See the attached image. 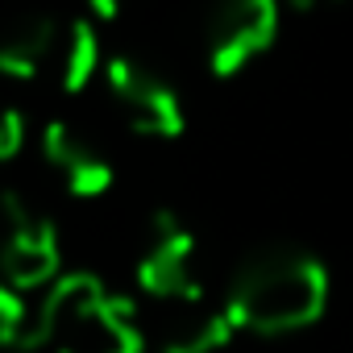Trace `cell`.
Here are the masks:
<instances>
[{
	"instance_id": "ba28073f",
	"label": "cell",
	"mask_w": 353,
	"mask_h": 353,
	"mask_svg": "<svg viewBox=\"0 0 353 353\" xmlns=\"http://www.w3.org/2000/svg\"><path fill=\"white\" fill-rule=\"evenodd\" d=\"M237 324L229 307H208V299L174 303L154 332V353H221L233 341Z\"/></svg>"
},
{
	"instance_id": "52a82bcc",
	"label": "cell",
	"mask_w": 353,
	"mask_h": 353,
	"mask_svg": "<svg viewBox=\"0 0 353 353\" xmlns=\"http://www.w3.org/2000/svg\"><path fill=\"white\" fill-rule=\"evenodd\" d=\"M42 158L63 179V188L71 196H79V200L104 196L112 188V179H117V166L104 154V145L88 129H79L71 121H50L42 129Z\"/></svg>"
},
{
	"instance_id": "5b68a950",
	"label": "cell",
	"mask_w": 353,
	"mask_h": 353,
	"mask_svg": "<svg viewBox=\"0 0 353 353\" xmlns=\"http://www.w3.org/2000/svg\"><path fill=\"white\" fill-rule=\"evenodd\" d=\"M104 83L108 96L117 104V112L125 117V125L141 137H158L170 141L183 133V100L174 92V83L154 71L150 63L133 59V54H112L104 63Z\"/></svg>"
},
{
	"instance_id": "7c38bea8",
	"label": "cell",
	"mask_w": 353,
	"mask_h": 353,
	"mask_svg": "<svg viewBox=\"0 0 353 353\" xmlns=\"http://www.w3.org/2000/svg\"><path fill=\"white\" fill-rule=\"evenodd\" d=\"M21 145H26V117L0 100V162H9Z\"/></svg>"
},
{
	"instance_id": "3957f363",
	"label": "cell",
	"mask_w": 353,
	"mask_h": 353,
	"mask_svg": "<svg viewBox=\"0 0 353 353\" xmlns=\"http://www.w3.org/2000/svg\"><path fill=\"white\" fill-rule=\"evenodd\" d=\"M63 241L54 221L21 192H0V279L17 291H38L63 274Z\"/></svg>"
},
{
	"instance_id": "7a4b0ae2",
	"label": "cell",
	"mask_w": 353,
	"mask_h": 353,
	"mask_svg": "<svg viewBox=\"0 0 353 353\" xmlns=\"http://www.w3.org/2000/svg\"><path fill=\"white\" fill-rule=\"evenodd\" d=\"M42 320L50 353H145L133 307L96 274H63L42 299Z\"/></svg>"
},
{
	"instance_id": "8fae6325",
	"label": "cell",
	"mask_w": 353,
	"mask_h": 353,
	"mask_svg": "<svg viewBox=\"0 0 353 353\" xmlns=\"http://www.w3.org/2000/svg\"><path fill=\"white\" fill-rule=\"evenodd\" d=\"M0 349H46L42 303L0 279Z\"/></svg>"
},
{
	"instance_id": "4fadbf2b",
	"label": "cell",
	"mask_w": 353,
	"mask_h": 353,
	"mask_svg": "<svg viewBox=\"0 0 353 353\" xmlns=\"http://www.w3.org/2000/svg\"><path fill=\"white\" fill-rule=\"evenodd\" d=\"M88 9H92L96 21H112V17L125 9V0H88Z\"/></svg>"
},
{
	"instance_id": "9c48e42d",
	"label": "cell",
	"mask_w": 353,
	"mask_h": 353,
	"mask_svg": "<svg viewBox=\"0 0 353 353\" xmlns=\"http://www.w3.org/2000/svg\"><path fill=\"white\" fill-rule=\"evenodd\" d=\"M63 21L50 13H26L0 30V75L9 79H38L54 71Z\"/></svg>"
},
{
	"instance_id": "30bf717a",
	"label": "cell",
	"mask_w": 353,
	"mask_h": 353,
	"mask_svg": "<svg viewBox=\"0 0 353 353\" xmlns=\"http://www.w3.org/2000/svg\"><path fill=\"white\" fill-rule=\"evenodd\" d=\"M100 71V34L96 21L88 17H71L63 21V38H59V54H54V79L63 92H83Z\"/></svg>"
},
{
	"instance_id": "6da1fadb",
	"label": "cell",
	"mask_w": 353,
	"mask_h": 353,
	"mask_svg": "<svg viewBox=\"0 0 353 353\" xmlns=\"http://www.w3.org/2000/svg\"><path fill=\"white\" fill-rule=\"evenodd\" d=\"M324 303H328L324 262L299 245L254 250L237 266L225 295L237 332H258V336L299 332L320 320Z\"/></svg>"
},
{
	"instance_id": "277c9868",
	"label": "cell",
	"mask_w": 353,
	"mask_h": 353,
	"mask_svg": "<svg viewBox=\"0 0 353 353\" xmlns=\"http://www.w3.org/2000/svg\"><path fill=\"white\" fill-rule=\"evenodd\" d=\"M137 287L174 307V303H196L204 299V279H200V254H196V233L174 216V212H154L133 262Z\"/></svg>"
},
{
	"instance_id": "5bb4252c",
	"label": "cell",
	"mask_w": 353,
	"mask_h": 353,
	"mask_svg": "<svg viewBox=\"0 0 353 353\" xmlns=\"http://www.w3.org/2000/svg\"><path fill=\"white\" fill-rule=\"evenodd\" d=\"M291 9H303V13H312V9H328V5H341V0H287Z\"/></svg>"
},
{
	"instance_id": "8992f818",
	"label": "cell",
	"mask_w": 353,
	"mask_h": 353,
	"mask_svg": "<svg viewBox=\"0 0 353 353\" xmlns=\"http://www.w3.org/2000/svg\"><path fill=\"white\" fill-rule=\"evenodd\" d=\"M279 38V0H221L204 30L212 75H241Z\"/></svg>"
}]
</instances>
